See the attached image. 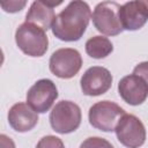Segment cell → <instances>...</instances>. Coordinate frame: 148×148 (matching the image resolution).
Returning a JSON list of instances; mask_svg holds the SVG:
<instances>
[{
    "label": "cell",
    "mask_w": 148,
    "mask_h": 148,
    "mask_svg": "<svg viewBox=\"0 0 148 148\" xmlns=\"http://www.w3.org/2000/svg\"><path fill=\"white\" fill-rule=\"evenodd\" d=\"M36 148H65V145L56 135H45L37 142Z\"/></svg>",
    "instance_id": "cell-16"
},
{
    "label": "cell",
    "mask_w": 148,
    "mask_h": 148,
    "mask_svg": "<svg viewBox=\"0 0 148 148\" xmlns=\"http://www.w3.org/2000/svg\"><path fill=\"white\" fill-rule=\"evenodd\" d=\"M86 52L94 59L106 58L113 51V44L108 37L94 36L86 42Z\"/></svg>",
    "instance_id": "cell-14"
},
{
    "label": "cell",
    "mask_w": 148,
    "mask_h": 148,
    "mask_svg": "<svg viewBox=\"0 0 148 148\" xmlns=\"http://www.w3.org/2000/svg\"><path fill=\"white\" fill-rule=\"evenodd\" d=\"M118 141L126 148H139L146 141V127L134 114L125 113L114 130Z\"/></svg>",
    "instance_id": "cell-7"
},
{
    "label": "cell",
    "mask_w": 148,
    "mask_h": 148,
    "mask_svg": "<svg viewBox=\"0 0 148 148\" xmlns=\"http://www.w3.org/2000/svg\"><path fill=\"white\" fill-rule=\"evenodd\" d=\"M118 16L124 30H139L148 21V2L141 0L125 2L120 6Z\"/></svg>",
    "instance_id": "cell-10"
},
{
    "label": "cell",
    "mask_w": 148,
    "mask_h": 148,
    "mask_svg": "<svg viewBox=\"0 0 148 148\" xmlns=\"http://www.w3.org/2000/svg\"><path fill=\"white\" fill-rule=\"evenodd\" d=\"M91 10L86 1H71L59 14H57L52 34L64 42H76L86 32L91 18Z\"/></svg>",
    "instance_id": "cell-1"
},
{
    "label": "cell",
    "mask_w": 148,
    "mask_h": 148,
    "mask_svg": "<svg viewBox=\"0 0 148 148\" xmlns=\"http://www.w3.org/2000/svg\"><path fill=\"white\" fill-rule=\"evenodd\" d=\"M56 83L50 79L36 81L27 92V103L37 113H45L58 98Z\"/></svg>",
    "instance_id": "cell-8"
},
{
    "label": "cell",
    "mask_w": 148,
    "mask_h": 148,
    "mask_svg": "<svg viewBox=\"0 0 148 148\" xmlns=\"http://www.w3.org/2000/svg\"><path fill=\"white\" fill-rule=\"evenodd\" d=\"M120 5L116 1H103L96 5L91 20L97 31L105 36H117L124 29L121 27L118 13Z\"/></svg>",
    "instance_id": "cell-5"
},
{
    "label": "cell",
    "mask_w": 148,
    "mask_h": 148,
    "mask_svg": "<svg viewBox=\"0 0 148 148\" xmlns=\"http://www.w3.org/2000/svg\"><path fill=\"white\" fill-rule=\"evenodd\" d=\"M133 74L142 77L148 86V61H142L138 64L133 69Z\"/></svg>",
    "instance_id": "cell-18"
},
{
    "label": "cell",
    "mask_w": 148,
    "mask_h": 148,
    "mask_svg": "<svg viewBox=\"0 0 148 148\" xmlns=\"http://www.w3.org/2000/svg\"><path fill=\"white\" fill-rule=\"evenodd\" d=\"M25 5H27V1H17V0L1 2L2 9L7 13H17V12L22 10Z\"/></svg>",
    "instance_id": "cell-17"
},
{
    "label": "cell",
    "mask_w": 148,
    "mask_h": 148,
    "mask_svg": "<svg viewBox=\"0 0 148 148\" xmlns=\"http://www.w3.org/2000/svg\"><path fill=\"white\" fill-rule=\"evenodd\" d=\"M82 67V57L80 52L72 47L56 50L49 60L51 73L60 79H72Z\"/></svg>",
    "instance_id": "cell-6"
},
{
    "label": "cell",
    "mask_w": 148,
    "mask_h": 148,
    "mask_svg": "<svg viewBox=\"0 0 148 148\" xmlns=\"http://www.w3.org/2000/svg\"><path fill=\"white\" fill-rule=\"evenodd\" d=\"M15 42L18 49L29 57H42L49 49V38L45 30L28 22L17 27Z\"/></svg>",
    "instance_id": "cell-2"
},
{
    "label": "cell",
    "mask_w": 148,
    "mask_h": 148,
    "mask_svg": "<svg viewBox=\"0 0 148 148\" xmlns=\"http://www.w3.org/2000/svg\"><path fill=\"white\" fill-rule=\"evenodd\" d=\"M110 71L102 66L89 67L81 76V90L87 96H99L105 94L112 86Z\"/></svg>",
    "instance_id": "cell-9"
},
{
    "label": "cell",
    "mask_w": 148,
    "mask_h": 148,
    "mask_svg": "<svg viewBox=\"0 0 148 148\" xmlns=\"http://www.w3.org/2000/svg\"><path fill=\"white\" fill-rule=\"evenodd\" d=\"M50 125L59 134H68L76 131L82 120L80 106L72 101L58 102L50 112Z\"/></svg>",
    "instance_id": "cell-3"
},
{
    "label": "cell",
    "mask_w": 148,
    "mask_h": 148,
    "mask_svg": "<svg viewBox=\"0 0 148 148\" xmlns=\"http://www.w3.org/2000/svg\"><path fill=\"white\" fill-rule=\"evenodd\" d=\"M80 148H113L111 142L101 136H90L87 138L81 145Z\"/></svg>",
    "instance_id": "cell-15"
},
{
    "label": "cell",
    "mask_w": 148,
    "mask_h": 148,
    "mask_svg": "<svg viewBox=\"0 0 148 148\" xmlns=\"http://www.w3.org/2000/svg\"><path fill=\"white\" fill-rule=\"evenodd\" d=\"M8 123L10 127L20 133L31 131L38 123V114L28 103L18 102L8 111Z\"/></svg>",
    "instance_id": "cell-12"
},
{
    "label": "cell",
    "mask_w": 148,
    "mask_h": 148,
    "mask_svg": "<svg viewBox=\"0 0 148 148\" xmlns=\"http://www.w3.org/2000/svg\"><path fill=\"white\" fill-rule=\"evenodd\" d=\"M61 1L59 2H44V1H34L29 10L25 15V22L32 23L43 30H49L52 28L53 21L56 18L54 14V7L59 6Z\"/></svg>",
    "instance_id": "cell-13"
},
{
    "label": "cell",
    "mask_w": 148,
    "mask_h": 148,
    "mask_svg": "<svg viewBox=\"0 0 148 148\" xmlns=\"http://www.w3.org/2000/svg\"><path fill=\"white\" fill-rule=\"evenodd\" d=\"M125 110L111 101H101L92 104L88 112L89 123L96 130L113 132L119 119L125 114Z\"/></svg>",
    "instance_id": "cell-4"
},
{
    "label": "cell",
    "mask_w": 148,
    "mask_h": 148,
    "mask_svg": "<svg viewBox=\"0 0 148 148\" xmlns=\"http://www.w3.org/2000/svg\"><path fill=\"white\" fill-rule=\"evenodd\" d=\"M118 92L125 103L136 106L147 99L148 86L139 75L130 74L120 79L118 83Z\"/></svg>",
    "instance_id": "cell-11"
},
{
    "label": "cell",
    "mask_w": 148,
    "mask_h": 148,
    "mask_svg": "<svg viewBox=\"0 0 148 148\" xmlns=\"http://www.w3.org/2000/svg\"><path fill=\"white\" fill-rule=\"evenodd\" d=\"M0 145L1 148H15L14 141L6 134H0Z\"/></svg>",
    "instance_id": "cell-19"
}]
</instances>
